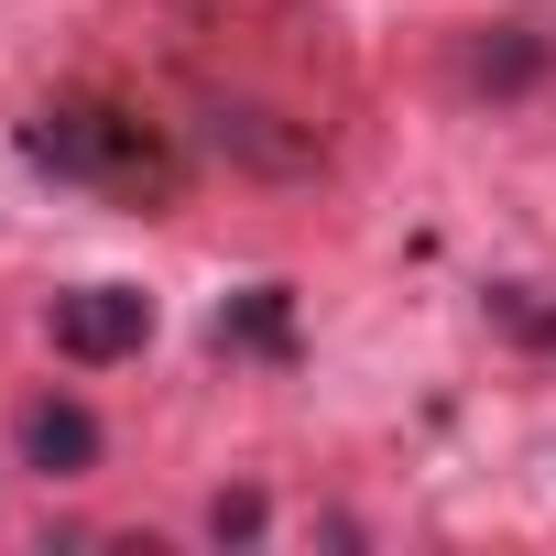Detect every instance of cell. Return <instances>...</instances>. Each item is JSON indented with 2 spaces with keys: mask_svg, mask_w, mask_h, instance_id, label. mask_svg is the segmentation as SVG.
Segmentation results:
<instances>
[{
  "mask_svg": "<svg viewBox=\"0 0 556 556\" xmlns=\"http://www.w3.org/2000/svg\"><path fill=\"white\" fill-rule=\"evenodd\" d=\"M23 153H34L45 175H66V186L121 197V207H164V197H175V142H164L153 121H131V110H99V99H55V110H34Z\"/></svg>",
  "mask_w": 556,
  "mask_h": 556,
  "instance_id": "cell-1",
  "label": "cell"
},
{
  "mask_svg": "<svg viewBox=\"0 0 556 556\" xmlns=\"http://www.w3.org/2000/svg\"><path fill=\"white\" fill-rule=\"evenodd\" d=\"M45 339L66 350V361H131L142 339H153V295L142 285H66L55 306H45Z\"/></svg>",
  "mask_w": 556,
  "mask_h": 556,
  "instance_id": "cell-2",
  "label": "cell"
},
{
  "mask_svg": "<svg viewBox=\"0 0 556 556\" xmlns=\"http://www.w3.org/2000/svg\"><path fill=\"white\" fill-rule=\"evenodd\" d=\"M545 66H556V34L545 23H480L469 55H458L469 99H523V88H545Z\"/></svg>",
  "mask_w": 556,
  "mask_h": 556,
  "instance_id": "cell-3",
  "label": "cell"
},
{
  "mask_svg": "<svg viewBox=\"0 0 556 556\" xmlns=\"http://www.w3.org/2000/svg\"><path fill=\"white\" fill-rule=\"evenodd\" d=\"M99 447H110V437H99V415H88L77 393H34V404H23V458H34L45 480H88Z\"/></svg>",
  "mask_w": 556,
  "mask_h": 556,
  "instance_id": "cell-4",
  "label": "cell"
},
{
  "mask_svg": "<svg viewBox=\"0 0 556 556\" xmlns=\"http://www.w3.org/2000/svg\"><path fill=\"white\" fill-rule=\"evenodd\" d=\"M207 339H218L229 361H285V350H295V295H285V285H240Z\"/></svg>",
  "mask_w": 556,
  "mask_h": 556,
  "instance_id": "cell-5",
  "label": "cell"
},
{
  "mask_svg": "<svg viewBox=\"0 0 556 556\" xmlns=\"http://www.w3.org/2000/svg\"><path fill=\"white\" fill-rule=\"evenodd\" d=\"M207 142L218 153H240V164H262V175H306L317 164V131H285V121H273V110H207Z\"/></svg>",
  "mask_w": 556,
  "mask_h": 556,
  "instance_id": "cell-6",
  "label": "cell"
},
{
  "mask_svg": "<svg viewBox=\"0 0 556 556\" xmlns=\"http://www.w3.org/2000/svg\"><path fill=\"white\" fill-rule=\"evenodd\" d=\"M480 306H491V328H502V339H523V350H556V295H545V285H491Z\"/></svg>",
  "mask_w": 556,
  "mask_h": 556,
  "instance_id": "cell-7",
  "label": "cell"
},
{
  "mask_svg": "<svg viewBox=\"0 0 556 556\" xmlns=\"http://www.w3.org/2000/svg\"><path fill=\"white\" fill-rule=\"evenodd\" d=\"M207 534H218V545L262 534V491H218V502H207Z\"/></svg>",
  "mask_w": 556,
  "mask_h": 556,
  "instance_id": "cell-8",
  "label": "cell"
}]
</instances>
